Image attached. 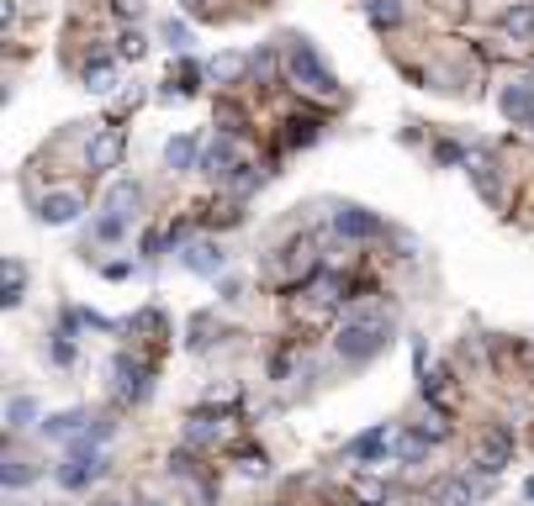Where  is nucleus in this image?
I'll list each match as a JSON object with an SVG mask.
<instances>
[{
  "mask_svg": "<svg viewBox=\"0 0 534 506\" xmlns=\"http://www.w3.org/2000/svg\"><path fill=\"white\" fill-rule=\"evenodd\" d=\"M392 311H360V317H349L339 338H334V354L345 358V364H360V358H376L386 348V338H392Z\"/></svg>",
  "mask_w": 534,
  "mask_h": 506,
  "instance_id": "nucleus-1",
  "label": "nucleus"
},
{
  "mask_svg": "<svg viewBox=\"0 0 534 506\" xmlns=\"http://www.w3.org/2000/svg\"><path fill=\"white\" fill-rule=\"evenodd\" d=\"M286 74H291V85L307 90V95H334V74L323 69V59H317L307 43H291V53H286Z\"/></svg>",
  "mask_w": 534,
  "mask_h": 506,
  "instance_id": "nucleus-2",
  "label": "nucleus"
},
{
  "mask_svg": "<svg viewBox=\"0 0 534 506\" xmlns=\"http://www.w3.org/2000/svg\"><path fill=\"white\" fill-rule=\"evenodd\" d=\"M106 386H112V396H117V401H127V406H132V401H143V396L154 390V375H149V369H143L132 354H117L112 364H106Z\"/></svg>",
  "mask_w": 534,
  "mask_h": 506,
  "instance_id": "nucleus-3",
  "label": "nucleus"
},
{
  "mask_svg": "<svg viewBox=\"0 0 534 506\" xmlns=\"http://www.w3.org/2000/svg\"><path fill=\"white\" fill-rule=\"evenodd\" d=\"M101 470H106V464L95 459V448L80 444V448H69V453L59 459V470H53V475H59L63 491H80V485H91V480L101 475Z\"/></svg>",
  "mask_w": 534,
  "mask_h": 506,
  "instance_id": "nucleus-4",
  "label": "nucleus"
},
{
  "mask_svg": "<svg viewBox=\"0 0 534 506\" xmlns=\"http://www.w3.org/2000/svg\"><path fill=\"white\" fill-rule=\"evenodd\" d=\"M117 158H122V132H117V127L95 132L91 148H85V164H91V175H106V169H112Z\"/></svg>",
  "mask_w": 534,
  "mask_h": 506,
  "instance_id": "nucleus-5",
  "label": "nucleus"
},
{
  "mask_svg": "<svg viewBox=\"0 0 534 506\" xmlns=\"http://www.w3.org/2000/svg\"><path fill=\"white\" fill-rule=\"evenodd\" d=\"M201 138H196V132H180V138H170V148H164V169H170V175H186V169H196V164H201Z\"/></svg>",
  "mask_w": 534,
  "mask_h": 506,
  "instance_id": "nucleus-6",
  "label": "nucleus"
},
{
  "mask_svg": "<svg viewBox=\"0 0 534 506\" xmlns=\"http://www.w3.org/2000/svg\"><path fill=\"white\" fill-rule=\"evenodd\" d=\"M498 106H503V117H513V121H534V74L519 80V85H508L503 95H498Z\"/></svg>",
  "mask_w": 534,
  "mask_h": 506,
  "instance_id": "nucleus-7",
  "label": "nucleus"
},
{
  "mask_svg": "<svg viewBox=\"0 0 534 506\" xmlns=\"http://www.w3.org/2000/svg\"><path fill=\"white\" fill-rule=\"evenodd\" d=\"M37 216L48 222V227H69V222H80V196L69 190V196H48L43 206H37Z\"/></svg>",
  "mask_w": 534,
  "mask_h": 506,
  "instance_id": "nucleus-8",
  "label": "nucleus"
},
{
  "mask_svg": "<svg viewBox=\"0 0 534 506\" xmlns=\"http://www.w3.org/2000/svg\"><path fill=\"white\" fill-rule=\"evenodd\" d=\"M186 269L190 274H222V248L218 243H207V238L190 243L186 248Z\"/></svg>",
  "mask_w": 534,
  "mask_h": 506,
  "instance_id": "nucleus-9",
  "label": "nucleus"
},
{
  "mask_svg": "<svg viewBox=\"0 0 534 506\" xmlns=\"http://www.w3.org/2000/svg\"><path fill=\"white\" fill-rule=\"evenodd\" d=\"M334 227H339L345 238H371V233H381V222L371 216V211H360V206H345L339 216H334Z\"/></svg>",
  "mask_w": 534,
  "mask_h": 506,
  "instance_id": "nucleus-10",
  "label": "nucleus"
},
{
  "mask_svg": "<svg viewBox=\"0 0 534 506\" xmlns=\"http://www.w3.org/2000/svg\"><path fill=\"white\" fill-rule=\"evenodd\" d=\"M233 158H238L233 138H218V143H207V153H201V169H207V175H233V169H238Z\"/></svg>",
  "mask_w": 534,
  "mask_h": 506,
  "instance_id": "nucleus-11",
  "label": "nucleus"
},
{
  "mask_svg": "<svg viewBox=\"0 0 534 506\" xmlns=\"http://www.w3.org/2000/svg\"><path fill=\"white\" fill-rule=\"evenodd\" d=\"M503 32L508 37H519V43H534V5L529 0H519V5H508L503 11Z\"/></svg>",
  "mask_w": 534,
  "mask_h": 506,
  "instance_id": "nucleus-12",
  "label": "nucleus"
},
{
  "mask_svg": "<svg viewBox=\"0 0 534 506\" xmlns=\"http://www.w3.org/2000/svg\"><path fill=\"white\" fill-rule=\"evenodd\" d=\"M138 201H143V190H138L132 179H117V185L106 190V211H112V216H132Z\"/></svg>",
  "mask_w": 534,
  "mask_h": 506,
  "instance_id": "nucleus-13",
  "label": "nucleus"
},
{
  "mask_svg": "<svg viewBox=\"0 0 534 506\" xmlns=\"http://www.w3.org/2000/svg\"><path fill=\"white\" fill-rule=\"evenodd\" d=\"M503 464H508V433L498 427V433L487 438V448H481V459H476V470H481V475H498Z\"/></svg>",
  "mask_w": 534,
  "mask_h": 506,
  "instance_id": "nucleus-14",
  "label": "nucleus"
},
{
  "mask_svg": "<svg viewBox=\"0 0 534 506\" xmlns=\"http://www.w3.org/2000/svg\"><path fill=\"white\" fill-rule=\"evenodd\" d=\"M117 85H122L117 63H91V69H85V90H91V95H112Z\"/></svg>",
  "mask_w": 534,
  "mask_h": 506,
  "instance_id": "nucleus-15",
  "label": "nucleus"
},
{
  "mask_svg": "<svg viewBox=\"0 0 534 506\" xmlns=\"http://www.w3.org/2000/svg\"><path fill=\"white\" fill-rule=\"evenodd\" d=\"M429 448H434L429 433H403V438H397V459H403V464H423V459H429Z\"/></svg>",
  "mask_w": 534,
  "mask_h": 506,
  "instance_id": "nucleus-16",
  "label": "nucleus"
},
{
  "mask_svg": "<svg viewBox=\"0 0 534 506\" xmlns=\"http://www.w3.org/2000/svg\"><path fill=\"white\" fill-rule=\"evenodd\" d=\"M476 501V485L471 480H444L434 491V506H471Z\"/></svg>",
  "mask_w": 534,
  "mask_h": 506,
  "instance_id": "nucleus-17",
  "label": "nucleus"
},
{
  "mask_svg": "<svg viewBox=\"0 0 534 506\" xmlns=\"http://www.w3.org/2000/svg\"><path fill=\"white\" fill-rule=\"evenodd\" d=\"M80 427H85V412L74 406V412H59V417H48V422H43V438H74Z\"/></svg>",
  "mask_w": 534,
  "mask_h": 506,
  "instance_id": "nucleus-18",
  "label": "nucleus"
},
{
  "mask_svg": "<svg viewBox=\"0 0 534 506\" xmlns=\"http://www.w3.org/2000/svg\"><path fill=\"white\" fill-rule=\"evenodd\" d=\"M381 453H386V433H381V427H371L365 438H354V444H349V459H365V464H376Z\"/></svg>",
  "mask_w": 534,
  "mask_h": 506,
  "instance_id": "nucleus-19",
  "label": "nucleus"
},
{
  "mask_svg": "<svg viewBox=\"0 0 534 506\" xmlns=\"http://www.w3.org/2000/svg\"><path fill=\"white\" fill-rule=\"evenodd\" d=\"M207 74H212L218 85H233V80L244 74V53H218V59L207 63Z\"/></svg>",
  "mask_w": 534,
  "mask_h": 506,
  "instance_id": "nucleus-20",
  "label": "nucleus"
},
{
  "mask_svg": "<svg viewBox=\"0 0 534 506\" xmlns=\"http://www.w3.org/2000/svg\"><path fill=\"white\" fill-rule=\"evenodd\" d=\"M222 433V417H212V412H201V417L186 422V444H212Z\"/></svg>",
  "mask_w": 534,
  "mask_h": 506,
  "instance_id": "nucleus-21",
  "label": "nucleus"
},
{
  "mask_svg": "<svg viewBox=\"0 0 534 506\" xmlns=\"http://www.w3.org/2000/svg\"><path fill=\"white\" fill-rule=\"evenodd\" d=\"M365 11H371L376 27H397V22H403V5H397V0H365Z\"/></svg>",
  "mask_w": 534,
  "mask_h": 506,
  "instance_id": "nucleus-22",
  "label": "nucleus"
},
{
  "mask_svg": "<svg viewBox=\"0 0 534 506\" xmlns=\"http://www.w3.org/2000/svg\"><path fill=\"white\" fill-rule=\"evenodd\" d=\"M32 417H37V401H22V396H16V401L5 406V427H11V433H16V427H27Z\"/></svg>",
  "mask_w": 534,
  "mask_h": 506,
  "instance_id": "nucleus-23",
  "label": "nucleus"
},
{
  "mask_svg": "<svg viewBox=\"0 0 534 506\" xmlns=\"http://www.w3.org/2000/svg\"><path fill=\"white\" fill-rule=\"evenodd\" d=\"M48 358H53L59 369H74V343H69V332H59V338L48 343Z\"/></svg>",
  "mask_w": 534,
  "mask_h": 506,
  "instance_id": "nucleus-24",
  "label": "nucleus"
},
{
  "mask_svg": "<svg viewBox=\"0 0 534 506\" xmlns=\"http://www.w3.org/2000/svg\"><path fill=\"white\" fill-rule=\"evenodd\" d=\"M32 475H37V470H32V464H22V459H16V453H5V485H11V491H16V485H22V480H27V485H32Z\"/></svg>",
  "mask_w": 534,
  "mask_h": 506,
  "instance_id": "nucleus-25",
  "label": "nucleus"
},
{
  "mask_svg": "<svg viewBox=\"0 0 534 506\" xmlns=\"http://www.w3.org/2000/svg\"><path fill=\"white\" fill-rule=\"evenodd\" d=\"M122 227H127V216H112V211H106V216L95 222V238H101V243H117V238H122Z\"/></svg>",
  "mask_w": 534,
  "mask_h": 506,
  "instance_id": "nucleus-26",
  "label": "nucleus"
},
{
  "mask_svg": "<svg viewBox=\"0 0 534 506\" xmlns=\"http://www.w3.org/2000/svg\"><path fill=\"white\" fill-rule=\"evenodd\" d=\"M354 496H360L365 506H381L386 501V485H381V480H354Z\"/></svg>",
  "mask_w": 534,
  "mask_h": 506,
  "instance_id": "nucleus-27",
  "label": "nucleus"
},
{
  "mask_svg": "<svg viewBox=\"0 0 534 506\" xmlns=\"http://www.w3.org/2000/svg\"><path fill=\"white\" fill-rule=\"evenodd\" d=\"M117 53L122 59H143V32H122L117 37Z\"/></svg>",
  "mask_w": 534,
  "mask_h": 506,
  "instance_id": "nucleus-28",
  "label": "nucleus"
},
{
  "mask_svg": "<svg viewBox=\"0 0 534 506\" xmlns=\"http://www.w3.org/2000/svg\"><path fill=\"white\" fill-rule=\"evenodd\" d=\"M112 11H117L122 22H138V16H143V0H112Z\"/></svg>",
  "mask_w": 534,
  "mask_h": 506,
  "instance_id": "nucleus-29",
  "label": "nucleus"
},
{
  "mask_svg": "<svg viewBox=\"0 0 534 506\" xmlns=\"http://www.w3.org/2000/svg\"><path fill=\"white\" fill-rule=\"evenodd\" d=\"M434 158H440V164H461L466 153H461V143H440V148H434Z\"/></svg>",
  "mask_w": 534,
  "mask_h": 506,
  "instance_id": "nucleus-30",
  "label": "nucleus"
},
{
  "mask_svg": "<svg viewBox=\"0 0 534 506\" xmlns=\"http://www.w3.org/2000/svg\"><path fill=\"white\" fill-rule=\"evenodd\" d=\"M164 37H170V43H175V48H186V43H190V32L180 27V22H164Z\"/></svg>",
  "mask_w": 534,
  "mask_h": 506,
  "instance_id": "nucleus-31",
  "label": "nucleus"
},
{
  "mask_svg": "<svg viewBox=\"0 0 534 506\" xmlns=\"http://www.w3.org/2000/svg\"><path fill=\"white\" fill-rule=\"evenodd\" d=\"M524 496H529V501H534V475H529V480H524Z\"/></svg>",
  "mask_w": 534,
  "mask_h": 506,
  "instance_id": "nucleus-32",
  "label": "nucleus"
},
{
  "mask_svg": "<svg viewBox=\"0 0 534 506\" xmlns=\"http://www.w3.org/2000/svg\"><path fill=\"white\" fill-rule=\"evenodd\" d=\"M180 5H186V11H196V5H207V0H180Z\"/></svg>",
  "mask_w": 534,
  "mask_h": 506,
  "instance_id": "nucleus-33",
  "label": "nucleus"
},
{
  "mask_svg": "<svg viewBox=\"0 0 534 506\" xmlns=\"http://www.w3.org/2000/svg\"><path fill=\"white\" fill-rule=\"evenodd\" d=\"M95 506H122V501H95Z\"/></svg>",
  "mask_w": 534,
  "mask_h": 506,
  "instance_id": "nucleus-34",
  "label": "nucleus"
},
{
  "mask_svg": "<svg viewBox=\"0 0 534 506\" xmlns=\"http://www.w3.org/2000/svg\"><path fill=\"white\" fill-rule=\"evenodd\" d=\"M149 506H164V501H149Z\"/></svg>",
  "mask_w": 534,
  "mask_h": 506,
  "instance_id": "nucleus-35",
  "label": "nucleus"
},
{
  "mask_svg": "<svg viewBox=\"0 0 534 506\" xmlns=\"http://www.w3.org/2000/svg\"><path fill=\"white\" fill-rule=\"evenodd\" d=\"M529 127H534V121H529Z\"/></svg>",
  "mask_w": 534,
  "mask_h": 506,
  "instance_id": "nucleus-36",
  "label": "nucleus"
}]
</instances>
